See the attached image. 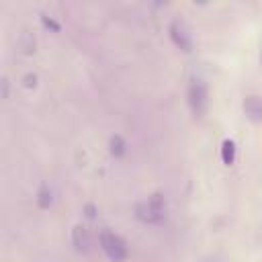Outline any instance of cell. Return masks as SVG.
Wrapping results in <instances>:
<instances>
[{"instance_id": "obj_1", "label": "cell", "mask_w": 262, "mask_h": 262, "mask_svg": "<svg viewBox=\"0 0 262 262\" xmlns=\"http://www.w3.org/2000/svg\"><path fill=\"white\" fill-rule=\"evenodd\" d=\"M186 100H188L190 113L196 119H203L209 108V86L201 76L190 78L188 88H186Z\"/></svg>"}, {"instance_id": "obj_2", "label": "cell", "mask_w": 262, "mask_h": 262, "mask_svg": "<svg viewBox=\"0 0 262 262\" xmlns=\"http://www.w3.org/2000/svg\"><path fill=\"white\" fill-rule=\"evenodd\" d=\"M135 217L143 223H162L166 217V199L162 192H154L145 203L135 205Z\"/></svg>"}, {"instance_id": "obj_3", "label": "cell", "mask_w": 262, "mask_h": 262, "mask_svg": "<svg viewBox=\"0 0 262 262\" xmlns=\"http://www.w3.org/2000/svg\"><path fill=\"white\" fill-rule=\"evenodd\" d=\"M98 242H100V248H102V252L106 254V258L113 260V262H123V260L127 258V254H129L125 239H123L121 235L108 231V229H102V231H100Z\"/></svg>"}, {"instance_id": "obj_4", "label": "cell", "mask_w": 262, "mask_h": 262, "mask_svg": "<svg viewBox=\"0 0 262 262\" xmlns=\"http://www.w3.org/2000/svg\"><path fill=\"white\" fill-rule=\"evenodd\" d=\"M168 33H170V39L172 43L184 51V53H190L192 51V35H190V29L186 27V23L182 18H174L168 27Z\"/></svg>"}, {"instance_id": "obj_5", "label": "cell", "mask_w": 262, "mask_h": 262, "mask_svg": "<svg viewBox=\"0 0 262 262\" xmlns=\"http://www.w3.org/2000/svg\"><path fill=\"white\" fill-rule=\"evenodd\" d=\"M72 244L76 248V252L80 254H88L92 250V237H90V231L84 227V225H74L72 229Z\"/></svg>"}, {"instance_id": "obj_6", "label": "cell", "mask_w": 262, "mask_h": 262, "mask_svg": "<svg viewBox=\"0 0 262 262\" xmlns=\"http://www.w3.org/2000/svg\"><path fill=\"white\" fill-rule=\"evenodd\" d=\"M244 113L252 123H262V98L250 94L244 98Z\"/></svg>"}, {"instance_id": "obj_7", "label": "cell", "mask_w": 262, "mask_h": 262, "mask_svg": "<svg viewBox=\"0 0 262 262\" xmlns=\"http://www.w3.org/2000/svg\"><path fill=\"white\" fill-rule=\"evenodd\" d=\"M51 205H53V192H51L49 184L43 182L39 186V190H37V207L39 209H49Z\"/></svg>"}, {"instance_id": "obj_8", "label": "cell", "mask_w": 262, "mask_h": 262, "mask_svg": "<svg viewBox=\"0 0 262 262\" xmlns=\"http://www.w3.org/2000/svg\"><path fill=\"white\" fill-rule=\"evenodd\" d=\"M108 151H111L113 158H123L125 151H127V143H125V139H123L121 135H113V137L108 139Z\"/></svg>"}, {"instance_id": "obj_9", "label": "cell", "mask_w": 262, "mask_h": 262, "mask_svg": "<svg viewBox=\"0 0 262 262\" xmlns=\"http://www.w3.org/2000/svg\"><path fill=\"white\" fill-rule=\"evenodd\" d=\"M221 160L225 166H231L235 162V143L231 139H225L221 143Z\"/></svg>"}, {"instance_id": "obj_10", "label": "cell", "mask_w": 262, "mask_h": 262, "mask_svg": "<svg viewBox=\"0 0 262 262\" xmlns=\"http://www.w3.org/2000/svg\"><path fill=\"white\" fill-rule=\"evenodd\" d=\"M18 47H20V51H23V53H33V51H35V37H33V33L25 31V33L20 35Z\"/></svg>"}, {"instance_id": "obj_11", "label": "cell", "mask_w": 262, "mask_h": 262, "mask_svg": "<svg viewBox=\"0 0 262 262\" xmlns=\"http://www.w3.org/2000/svg\"><path fill=\"white\" fill-rule=\"evenodd\" d=\"M41 23H43V27H45V29H51V31H55V33L61 29V27H59V23H55L51 16H47V14H43V12H41Z\"/></svg>"}, {"instance_id": "obj_12", "label": "cell", "mask_w": 262, "mask_h": 262, "mask_svg": "<svg viewBox=\"0 0 262 262\" xmlns=\"http://www.w3.org/2000/svg\"><path fill=\"white\" fill-rule=\"evenodd\" d=\"M23 84H25L27 88H35V86H37V76H35V74H25V76H23Z\"/></svg>"}, {"instance_id": "obj_13", "label": "cell", "mask_w": 262, "mask_h": 262, "mask_svg": "<svg viewBox=\"0 0 262 262\" xmlns=\"http://www.w3.org/2000/svg\"><path fill=\"white\" fill-rule=\"evenodd\" d=\"M84 213H86L88 219H94V217H96V207H94L92 203H88V205L84 207Z\"/></svg>"}]
</instances>
